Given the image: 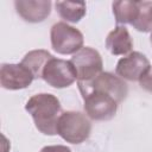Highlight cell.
Segmentation results:
<instances>
[{"mask_svg":"<svg viewBox=\"0 0 152 152\" xmlns=\"http://www.w3.org/2000/svg\"><path fill=\"white\" fill-rule=\"evenodd\" d=\"M113 13L118 24H131L138 15V1H115L113 2Z\"/></svg>","mask_w":152,"mask_h":152,"instance_id":"obj_14","label":"cell"},{"mask_svg":"<svg viewBox=\"0 0 152 152\" xmlns=\"http://www.w3.org/2000/svg\"><path fill=\"white\" fill-rule=\"evenodd\" d=\"M106 48L112 55L120 56L131 53L133 48V42L128 30L125 26H116L110 31L106 38Z\"/></svg>","mask_w":152,"mask_h":152,"instance_id":"obj_11","label":"cell"},{"mask_svg":"<svg viewBox=\"0 0 152 152\" xmlns=\"http://www.w3.org/2000/svg\"><path fill=\"white\" fill-rule=\"evenodd\" d=\"M151 68L150 61L145 55L133 51L119 59L115 71L119 77L128 81H139Z\"/></svg>","mask_w":152,"mask_h":152,"instance_id":"obj_8","label":"cell"},{"mask_svg":"<svg viewBox=\"0 0 152 152\" xmlns=\"http://www.w3.org/2000/svg\"><path fill=\"white\" fill-rule=\"evenodd\" d=\"M53 56L46 50H32L25 55L21 64L25 65L34 78H42L43 69Z\"/></svg>","mask_w":152,"mask_h":152,"instance_id":"obj_12","label":"cell"},{"mask_svg":"<svg viewBox=\"0 0 152 152\" xmlns=\"http://www.w3.org/2000/svg\"><path fill=\"white\" fill-rule=\"evenodd\" d=\"M70 62L77 72V82L90 81L102 72V57L93 48H82L71 57Z\"/></svg>","mask_w":152,"mask_h":152,"instance_id":"obj_7","label":"cell"},{"mask_svg":"<svg viewBox=\"0 0 152 152\" xmlns=\"http://www.w3.org/2000/svg\"><path fill=\"white\" fill-rule=\"evenodd\" d=\"M42 78L53 88H66L77 80V72L70 61L52 57L43 69Z\"/></svg>","mask_w":152,"mask_h":152,"instance_id":"obj_6","label":"cell"},{"mask_svg":"<svg viewBox=\"0 0 152 152\" xmlns=\"http://www.w3.org/2000/svg\"><path fill=\"white\" fill-rule=\"evenodd\" d=\"M34 80L32 72L21 63H4L0 68V84L8 90H19L27 88Z\"/></svg>","mask_w":152,"mask_h":152,"instance_id":"obj_9","label":"cell"},{"mask_svg":"<svg viewBox=\"0 0 152 152\" xmlns=\"http://www.w3.org/2000/svg\"><path fill=\"white\" fill-rule=\"evenodd\" d=\"M50 38L52 49L61 55H75L83 48V34L81 31L63 21L52 25Z\"/></svg>","mask_w":152,"mask_h":152,"instance_id":"obj_3","label":"cell"},{"mask_svg":"<svg viewBox=\"0 0 152 152\" xmlns=\"http://www.w3.org/2000/svg\"><path fill=\"white\" fill-rule=\"evenodd\" d=\"M86 114L96 121L110 120L115 116L119 101L110 94L91 90L82 95Z\"/></svg>","mask_w":152,"mask_h":152,"instance_id":"obj_4","label":"cell"},{"mask_svg":"<svg viewBox=\"0 0 152 152\" xmlns=\"http://www.w3.org/2000/svg\"><path fill=\"white\" fill-rule=\"evenodd\" d=\"M91 124L86 114L69 110L62 113L57 124V134L66 142L81 144L90 135Z\"/></svg>","mask_w":152,"mask_h":152,"instance_id":"obj_2","label":"cell"},{"mask_svg":"<svg viewBox=\"0 0 152 152\" xmlns=\"http://www.w3.org/2000/svg\"><path fill=\"white\" fill-rule=\"evenodd\" d=\"M56 10L62 19L69 23H78L86 15V2L78 1H57Z\"/></svg>","mask_w":152,"mask_h":152,"instance_id":"obj_13","label":"cell"},{"mask_svg":"<svg viewBox=\"0 0 152 152\" xmlns=\"http://www.w3.org/2000/svg\"><path fill=\"white\" fill-rule=\"evenodd\" d=\"M40 152H71V150L64 145H51L43 147Z\"/></svg>","mask_w":152,"mask_h":152,"instance_id":"obj_17","label":"cell"},{"mask_svg":"<svg viewBox=\"0 0 152 152\" xmlns=\"http://www.w3.org/2000/svg\"><path fill=\"white\" fill-rule=\"evenodd\" d=\"M26 112L32 116L38 131L46 135L57 134V124L62 115L59 100L52 94H36L25 104Z\"/></svg>","mask_w":152,"mask_h":152,"instance_id":"obj_1","label":"cell"},{"mask_svg":"<svg viewBox=\"0 0 152 152\" xmlns=\"http://www.w3.org/2000/svg\"><path fill=\"white\" fill-rule=\"evenodd\" d=\"M151 44H152V33H151Z\"/></svg>","mask_w":152,"mask_h":152,"instance_id":"obj_18","label":"cell"},{"mask_svg":"<svg viewBox=\"0 0 152 152\" xmlns=\"http://www.w3.org/2000/svg\"><path fill=\"white\" fill-rule=\"evenodd\" d=\"M14 6L18 14L28 23H40L51 12V1L49 0H17Z\"/></svg>","mask_w":152,"mask_h":152,"instance_id":"obj_10","label":"cell"},{"mask_svg":"<svg viewBox=\"0 0 152 152\" xmlns=\"http://www.w3.org/2000/svg\"><path fill=\"white\" fill-rule=\"evenodd\" d=\"M139 84L142 89L152 93V66L148 69V71L139 80Z\"/></svg>","mask_w":152,"mask_h":152,"instance_id":"obj_16","label":"cell"},{"mask_svg":"<svg viewBox=\"0 0 152 152\" xmlns=\"http://www.w3.org/2000/svg\"><path fill=\"white\" fill-rule=\"evenodd\" d=\"M77 84H78V89L82 95L91 90L103 91V93H107L114 96L119 101V103L126 99L127 93H128L127 84L124 82V80L112 72L102 71L93 80L86 81V82L78 81Z\"/></svg>","mask_w":152,"mask_h":152,"instance_id":"obj_5","label":"cell"},{"mask_svg":"<svg viewBox=\"0 0 152 152\" xmlns=\"http://www.w3.org/2000/svg\"><path fill=\"white\" fill-rule=\"evenodd\" d=\"M132 26L139 32L152 31V1H138V15Z\"/></svg>","mask_w":152,"mask_h":152,"instance_id":"obj_15","label":"cell"}]
</instances>
